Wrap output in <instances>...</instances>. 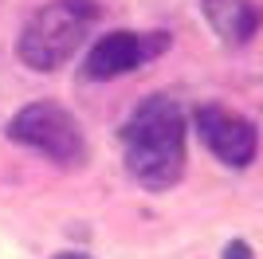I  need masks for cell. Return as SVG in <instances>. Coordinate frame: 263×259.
I'll use <instances>...</instances> for the list:
<instances>
[{"label":"cell","instance_id":"obj_5","mask_svg":"<svg viewBox=\"0 0 263 259\" xmlns=\"http://www.w3.org/2000/svg\"><path fill=\"white\" fill-rule=\"evenodd\" d=\"M197 134L200 141L209 145V153L216 161H224L228 169H248L255 161V150H259V134L243 114L228 106H200L197 110Z\"/></svg>","mask_w":263,"mask_h":259},{"label":"cell","instance_id":"obj_8","mask_svg":"<svg viewBox=\"0 0 263 259\" xmlns=\"http://www.w3.org/2000/svg\"><path fill=\"white\" fill-rule=\"evenodd\" d=\"M55 259H90V255H83V251H63V255H55Z\"/></svg>","mask_w":263,"mask_h":259},{"label":"cell","instance_id":"obj_1","mask_svg":"<svg viewBox=\"0 0 263 259\" xmlns=\"http://www.w3.org/2000/svg\"><path fill=\"white\" fill-rule=\"evenodd\" d=\"M122 157L142 189H173L185 177V110L165 95H149L122 126Z\"/></svg>","mask_w":263,"mask_h":259},{"label":"cell","instance_id":"obj_2","mask_svg":"<svg viewBox=\"0 0 263 259\" xmlns=\"http://www.w3.org/2000/svg\"><path fill=\"white\" fill-rule=\"evenodd\" d=\"M99 20L95 0H47L40 12H32L20 28L16 55L32 71H55L83 47L87 32Z\"/></svg>","mask_w":263,"mask_h":259},{"label":"cell","instance_id":"obj_4","mask_svg":"<svg viewBox=\"0 0 263 259\" xmlns=\"http://www.w3.org/2000/svg\"><path fill=\"white\" fill-rule=\"evenodd\" d=\"M169 47V35L165 32H106L95 47L87 51V63H83V75L87 79H118L138 71L142 63L157 59V55Z\"/></svg>","mask_w":263,"mask_h":259},{"label":"cell","instance_id":"obj_7","mask_svg":"<svg viewBox=\"0 0 263 259\" xmlns=\"http://www.w3.org/2000/svg\"><path fill=\"white\" fill-rule=\"evenodd\" d=\"M224 259H252V248L243 239H232L228 248H224Z\"/></svg>","mask_w":263,"mask_h":259},{"label":"cell","instance_id":"obj_3","mask_svg":"<svg viewBox=\"0 0 263 259\" xmlns=\"http://www.w3.org/2000/svg\"><path fill=\"white\" fill-rule=\"evenodd\" d=\"M8 138L24 150L51 157L55 165H83V157H87L83 126L59 102H28V106H20L8 118Z\"/></svg>","mask_w":263,"mask_h":259},{"label":"cell","instance_id":"obj_6","mask_svg":"<svg viewBox=\"0 0 263 259\" xmlns=\"http://www.w3.org/2000/svg\"><path fill=\"white\" fill-rule=\"evenodd\" d=\"M200 8L224 43H248L263 24V8L255 0H200Z\"/></svg>","mask_w":263,"mask_h":259}]
</instances>
